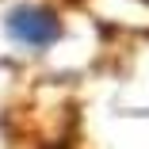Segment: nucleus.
<instances>
[{
  "mask_svg": "<svg viewBox=\"0 0 149 149\" xmlns=\"http://www.w3.org/2000/svg\"><path fill=\"white\" fill-rule=\"evenodd\" d=\"M8 35L27 42V46H50L61 35V23L50 12H42V8H15L8 15Z\"/></svg>",
  "mask_w": 149,
  "mask_h": 149,
  "instance_id": "f257e3e1",
  "label": "nucleus"
}]
</instances>
